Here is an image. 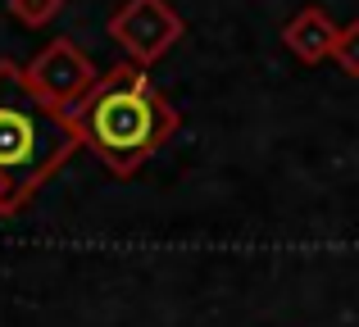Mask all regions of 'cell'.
<instances>
[{
	"instance_id": "obj_1",
	"label": "cell",
	"mask_w": 359,
	"mask_h": 327,
	"mask_svg": "<svg viewBox=\"0 0 359 327\" xmlns=\"http://www.w3.org/2000/svg\"><path fill=\"white\" fill-rule=\"evenodd\" d=\"M82 146V132L14 60H0V218L18 214Z\"/></svg>"
},
{
	"instance_id": "obj_2",
	"label": "cell",
	"mask_w": 359,
	"mask_h": 327,
	"mask_svg": "<svg viewBox=\"0 0 359 327\" xmlns=\"http://www.w3.org/2000/svg\"><path fill=\"white\" fill-rule=\"evenodd\" d=\"M73 114L82 141L114 173H132L146 155H155L177 123L159 91L141 78V69H114L109 78H96Z\"/></svg>"
},
{
	"instance_id": "obj_3",
	"label": "cell",
	"mask_w": 359,
	"mask_h": 327,
	"mask_svg": "<svg viewBox=\"0 0 359 327\" xmlns=\"http://www.w3.org/2000/svg\"><path fill=\"white\" fill-rule=\"evenodd\" d=\"M27 78H32V87L41 91L50 105H60V109H78L82 100H87V91L96 87V73H91V64L82 60V55L73 50L69 41L46 46V50L36 55L32 64H27Z\"/></svg>"
},
{
	"instance_id": "obj_4",
	"label": "cell",
	"mask_w": 359,
	"mask_h": 327,
	"mask_svg": "<svg viewBox=\"0 0 359 327\" xmlns=\"http://www.w3.org/2000/svg\"><path fill=\"white\" fill-rule=\"evenodd\" d=\"M60 5L64 0H9V14H14L18 23H27V27H41L46 18L60 14Z\"/></svg>"
}]
</instances>
